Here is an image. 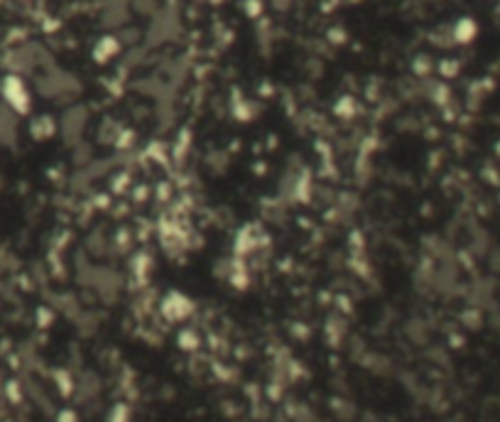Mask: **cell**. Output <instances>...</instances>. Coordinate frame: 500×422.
<instances>
[{"instance_id": "obj_1", "label": "cell", "mask_w": 500, "mask_h": 422, "mask_svg": "<svg viewBox=\"0 0 500 422\" xmlns=\"http://www.w3.org/2000/svg\"><path fill=\"white\" fill-rule=\"evenodd\" d=\"M0 91H3V98H6L8 109L15 111L20 116L30 113V106H33V98H30V91H27L25 82H22L17 74H8L0 84Z\"/></svg>"}, {"instance_id": "obj_2", "label": "cell", "mask_w": 500, "mask_h": 422, "mask_svg": "<svg viewBox=\"0 0 500 422\" xmlns=\"http://www.w3.org/2000/svg\"><path fill=\"white\" fill-rule=\"evenodd\" d=\"M162 314H165L169 322H179L184 320L189 312H192V302L184 297L182 293H169L165 300H162Z\"/></svg>"}, {"instance_id": "obj_3", "label": "cell", "mask_w": 500, "mask_h": 422, "mask_svg": "<svg viewBox=\"0 0 500 422\" xmlns=\"http://www.w3.org/2000/svg\"><path fill=\"white\" fill-rule=\"evenodd\" d=\"M476 35H479V25H476V20H471V17H461V20L454 25V39H456V42L468 44Z\"/></svg>"}, {"instance_id": "obj_4", "label": "cell", "mask_w": 500, "mask_h": 422, "mask_svg": "<svg viewBox=\"0 0 500 422\" xmlns=\"http://www.w3.org/2000/svg\"><path fill=\"white\" fill-rule=\"evenodd\" d=\"M115 52H118V39L103 37L101 42L96 44V49H93V57H96L98 62H108L111 57H115Z\"/></svg>"}, {"instance_id": "obj_5", "label": "cell", "mask_w": 500, "mask_h": 422, "mask_svg": "<svg viewBox=\"0 0 500 422\" xmlns=\"http://www.w3.org/2000/svg\"><path fill=\"white\" fill-rule=\"evenodd\" d=\"M30 130H33V138L44 140V138H49L54 133V123H52V118H49V116H39V118L33 120Z\"/></svg>"}, {"instance_id": "obj_6", "label": "cell", "mask_w": 500, "mask_h": 422, "mask_svg": "<svg viewBox=\"0 0 500 422\" xmlns=\"http://www.w3.org/2000/svg\"><path fill=\"white\" fill-rule=\"evenodd\" d=\"M179 347L182 349H196L199 347V339H196V334H194V331H182V334H179Z\"/></svg>"}, {"instance_id": "obj_7", "label": "cell", "mask_w": 500, "mask_h": 422, "mask_svg": "<svg viewBox=\"0 0 500 422\" xmlns=\"http://www.w3.org/2000/svg\"><path fill=\"white\" fill-rule=\"evenodd\" d=\"M111 422H128V407L118 405L113 412H111Z\"/></svg>"}, {"instance_id": "obj_8", "label": "cell", "mask_w": 500, "mask_h": 422, "mask_svg": "<svg viewBox=\"0 0 500 422\" xmlns=\"http://www.w3.org/2000/svg\"><path fill=\"white\" fill-rule=\"evenodd\" d=\"M459 71L456 62H441V74L444 76H454Z\"/></svg>"}, {"instance_id": "obj_9", "label": "cell", "mask_w": 500, "mask_h": 422, "mask_svg": "<svg viewBox=\"0 0 500 422\" xmlns=\"http://www.w3.org/2000/svg\"><path fill=\"white\" fill-rule=\"evenodd\" d=\"M57 422H79V417H76V412H71V410H62L59 417H57Z\"/></svg>"}, {"instance_id": "obj_10", "label": "cell", "mask_w": 500, "mask_h": 422, "mask_svg": "<svg viewBox=\"0 0 500 422\" xmlns=\"http://www.w3.org/2000/svg\"><path fill=\"white\" fill-rule=\"evenodd\" d=\"M246 12H248V15H258V12H260V3H258V0H246Z\"/></svg>"}]
</instances>
